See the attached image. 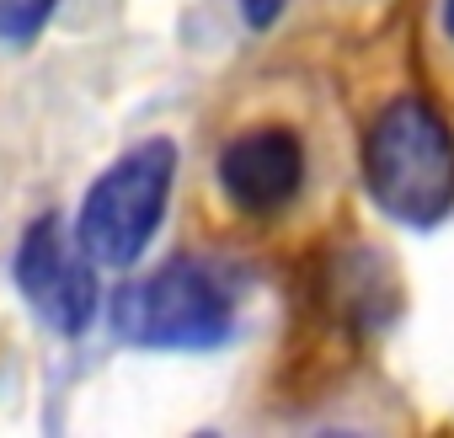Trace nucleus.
Here are the masks:
<instances>
[{
	"instance_id": "obj_8",
	"label": "nucleus",
	"mask_w": 454,
	"mask_h": 438,
	"mask_svg": "<svg viewBox=\"0 0 454 438\" xmlns=\"http://www.w3.org/2000/svg\"><path fill=\"white\" fill-rule=\"evenodd\" d=\"M443 33L454 38V0H443Z\"/></svg>"
},
{
	"instance_id": "obj_3",
	"label": "nucleus",
	"mask_w": 454,
	"mask_h": 438,
	"mask_svg": "<svg viewBox=\"0 0 454 438\" xmlns=\"http://www.w3.org/2000/svg\"><path fill=\"white\" fill-rule=\"evenodd\" d=\"M236 305L224 278L203 262H166L113 300V326L134 348H214L231 337Z\"/></svg>"
},
{
	"instance_id": "obj_2",
	"label": "nucleus",
	"mask_w": 454,
	"mask_h": 438,
	"mask_svg": "<svg viewBox=\"0 0 454 438\" xmlns=\"http://www.w3.org/2000/svg\"><path fill=\"white\" fill-rule=\"evenodd\" d=\"M176 182V145L171 139H145L123 150L86 192L75 236L91 252L97 268H134L139 252L150 246L166 198Z\"/></svg>"
},
{
	"instance_id": "obj_4",
	"label": "nucleus",
	"mask_w": 454,
	"mask_h": 438,
	"mask_svg": "<svg viewBox=\"0 0 454 438\" xmlns=\"http://www.w3.org/2000/svg\"><path fill=\"white\" fill-rule=\"evenodd\" d=\"M81 241V236H75ZM65 236V219L43 214L27 225L22 246H17V289L22 300L38 310L43 326L75 337L91 326L97 316V273H91V252L75 246Z\"/></svg>"
},
{
	"instance_id": "obj_1",
	"label": "nucleus",
	"mask_w": 454,
	"mask_h": 438,
	"mask_svg": "<svg viewBox=\"0 0 454 438\" xmlns=\"http://www.w3.org/2000/svg\"><path fill=\"white\" fill-rule=\"evenodd\" d=\"M364 182L395 225L427 231L454 203V134L422 97H390L364 139Z\"/></svg>"
},
{
	"instance_id": "obj_7",
	"label": "nucleus",
	"mask_w": 454,
	"mask_h": 438,
	"mask_svg": "<svg viewBox=\"0 0 454 438\" xmlns=\"http://www.w3.org/2000/svg\"><path fill=\"white\" fill-rule=\"evenodd\" d=\"M284 6H289V0H241V12H247V22H252V27H273Z\"/></svg>"
},
{
	"instance_id": "obj_6",
	"label": "nucleus",
	"mask_w": 454,
	"mask_h": 438,
	"mask_svg": "<svg viewBox=\"0 0 454 438\" xmlns=\"http://www.w3.org/2000/svg\"><path fill=\"white\" fill-rule=\"evenodd\" d=\"M54 12V0H0V43H33Z\"/></svg>"
},
{
	"instance_id": "obj_5",
	"label": "nucleus",
	"mask_w": 454,
	"mask_h": 438,
	"mask_svg": "<svg viewBox=\"0 0 454 438\" xmlns=\"http://www.w3.org/2000/svg\"><path fill=\"white\" fill-rule=\"evenodd\" d=\"M300 182H305V145L294 129L262 123V129L236 134L219 150V187L241 214L268 219V214L289 208Z\"/></svg>"
}]
</instances>
